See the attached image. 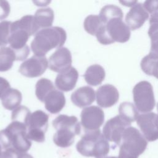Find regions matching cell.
<instances>
[{
  "instance_id": "obj_1",
  "label": "cell",
  "mask_w": 158,
  "mask_h": 158,
  "mask_svg": "<svg viewBox=\"0 0 158 158\" xmlns=\"http://www.w3.org/2000/svg\"><path fill=\"white\" fill-rule=\"evenodd\" d=\"M33 19V15H26L11 23L9 43L10 48L15 52L17 60H25L30 54L26 43L30 36L35 35Z\"/></svg>"
},
{
  "instance_id": "obj_2",
  "label": "cell",
  "mask_w": 158,
  "mask_h": 158,
  "mask_svg": "<svg viewBox=\"0 0 158 158\" xmlns=\"http://www.w3.org/2000/svg\"><path fill=\"white\" fill-rule=\"evenodd\" d=\"M2 149H13L19 154L25 153L31 146L27 136V128L23 122L13 120L5 129L0 131Z\"/></svg>"
},
{
  "instance_id": "obj_3",
  "label": "cell",
  "mask_w": 158,
  "mask_h": 158,
  "mask_svg": "<svg viewBox=\"0 0 158 158\" xmlns=\"http://www.w3.org/2000/svg\"><path fill=\"white\" fill-rule=\"evenodd\" d=\"M67 33L59 27H51L40 30L31 43V48L35 56H45L54 48H60L64 44Z\"/></svg>"
},
{
  "instance_id": "obj_4",
  "label": "cell",
  "mask_w": 158,
  "mask_h": 158,
  "mask_svg": "<svg viewBox=\"0 0 158 158\" xmlns=\"http://www.w3.org/2000/svg\"><path fill=\"white\" fill-rule=\"evenodd\" d=\"M52 125L56 130L53 141L60 148H67L73 144L75 136L81 132L80 123L74 115H59L52 121Z\"/></svg>"
},
{
  "instance_id": "obj_5",
  "label": "cell",
  "mask_w": 158,
  "mask_h": 158,
  "mask_svg": "<svg viewBox=\"0 0 158 158\" xmlns=\"http://www.w3.org/2000/svg\"><path fill=\"white\" fill-rule=\"evenodd\" d=\"M78 152L85 157L105 158L109 152L108 141L100 130L85 131L76 145Z\"/></svg>"
},
{
  "instance_id": "obj_6",
  "label": "cell",
  "mask_w": 158,
  "mask_h": 158,
  "mask_svg": "<svg viewBox=\"0 0 158 158\" xmlns=\"http://www.w3.org/2000/svg\"><path fill=\"white\" fill-rule=\"evenodd\" d=\"M148 142L140 131L129 127L123 132L120 143L118 158H138L147 148Z\"/></svg>"
},
{
  "instance_id": "obj_7",
  "label": "cell",
  "mask_w": 158,
  "mask_h": 158,
  "mask_svg": "<svg viewBox=\"0 0 158 158\" xmlns=\"http://www.w3.org/2000/svg\"><path fill=\"white\" fill-rule=\"evenodd\" d=\"M130 29L122 19L116 18L102 24L96 34L98 41L102 44H109L115 41L125 43L129 40Z\"/></svg>"
},
{
  "instance_id": "obj_8",
  "label": "cell",
  "mask_w": 158,
  "mask_h": 158,
  "mask_svg": "<svg viewBox=\"0 0 158 158\" xmlns=\"http://www.w3.org/2000/svg\"><path fill=\"white\" fill-rule=\"evenodd\" d=\"M133 100L137 110L142 113L151 111L155 106L153 88L148 81H141L133 89Z\"/></svg>"
},
{
  "instance_id": "obj_9",
  "label": "cell",
  "mask_w": 158,
  "mask_h": 158,
  "mask_svg": "<svg viewBox=\"0 0 158 158\" xmlns=\"http://www.w3.org/2000/svg\"><path fill=\"white\" fill-rule=\"evenodd\" d=\"M49 115L41 110H37L29 116L26 123L27 136L30 140L43 143L48 130Z\"/></svg>"
},
{
  "instance_id": "obj_10",
  "label": "cell",
  "mask_w": 158,
  "mask_h": 158,
  "mask_svg": "<svg viewBox=\"0 0 158 158\" xmlns=\"http://www.w3.org/2000/svg\"><path fill=\"white\" fill-rule=\"evenodd\" d=\"M131 123L123 119L119 115L111 118L105 123L102 132L107 141L114 142L116 145H120L124 131Z\"/></svg>"
},
{
  "instance_id": "obj_11",
  "label": "cell",
  "mask_w": 158,
  "mask_h": 158,
  "mask_svg": "<svg viewBox=\"0 0 158 158\" xmlns=\"http://www.w3.org/2000/svg\"><path fill=\"white\" fill-rule=\"evenodd\" d=\"M81 124L85 131L99 130L104 120V113L102 109L96 106L85 107L80 114Z\"/></svg>"
},
{
  "instance_id": "obj_12",
  "label": "cell",
  "mask_w": 158,
  "mask_h": 158,
  "mask_svg": "<svg viewBox=\"0 0 158 158\" xmlns=\"http://www.w3.org/2000/svg\"><path fill=\"white\" fill-rule=\"evenodd\" d=\"M136 121L146 140L154 141L158 139V117L156 113L140 114Z\"/></svg>"
},
{
  "instance_id": "obj_13",
  "label": "cell",
  "mask_w": 158,
  "mask_h": 158,
  "mask_svg": "<svg viewBox=\"0 0 158 158\" xmlns=\"http://www.w3.org/2000/svg\"><path fill=\"white\" fill-rule=\"evenodd\" d=\"M48 66V61L45 56H33L21 64L19 72L26 77H38L46 71Z\"/></svg>"
},
{
  "instance_id": "obj_14",
  "label": "cell",
  "mask_w": 158,
  "mask_h": 158,
  "mask_svg": "<svg viewBox=\"0 0 158 158\" xmlns=\"http://www.w3.org/2000/svg\"><path fill=\"white\" fill-rule=\"evenodd\" d=\"M72 54L69 49L65 47L57 49L49 57L48 66L50 70L61 73L72 66Z\"/></svg>"
},
{
  "instance_id": "obj_15",
  "label": "cell",
  "mask_w": 158,
  "mask_h": 158,
  "mask_svg": "<svg viewBox=\"0 0 158 158\" xmlns=\"http://www.w3.org/2000/svg\"><path fill=\"white\" fill-rule=\"evenodd\" d=\"M97 104L101 107H110L118 100L119 94L117 89L110 84L101 86L96 93Z\"/></svg>"
},
{
  "instance_id": "obj_16",
  "label": "cell",
  "mask_w": 158,
  "mask_h": 158,
  "mask_svg": "<svg viewBox=\"0 0 158 158\" xmlns=\"http://www.w3.org/2000/svg\"><path fill=\"white\" fill-rule=\"evenodd\" d=\"M148 12L141 3L137 2L127 12L125 16L127 25L130 29L135 30L140 28L148 19Z\"/></svg>"
},
{
  "instance_id": "obj_17",
  "label": "cell",
  "mask_w": 158,
  "mask_h": 158,
  "mask_svg": "<svg viewBox=\"0 0 158 158\" xmlns=\"http://www.w3.org/2000/svg\"><path fill=\"white\" fill-rule=\"evenodd\" d=\"M78 72L75 68L70 69L59 73L55 79V85L58 89L67 92L72 90L77 82Z\"/></svg>"
},
{
  "instance_id": "obj_18",
  "label": "cell",
  "mask_w": 158,
  "mask_h": 158,
  "mask_svg": "<svg viewBox=\"0 0 158 158\" xmlns=\"http://www.w3.org/2000/svg\"><path fill=\"white\" fill-rule=\"evenodd\" d=\"M54 11L50 7L38 9L33 19V27L35 35L40 28L44 29L51 27L54 21Z\"/></svg>"
},
{
  "instance_id": "obj_19",
  "label": "cell",
  "mask_w": 158,
  "mask_h": 158,
  "mask_svg": "<svg viewBox=\"0 0 158 158\" xmlns=\"http://www.w3.org/2000/svg\"><path fill=\"white\" fill-rule=\"evenodd\" d=\"M95 91L90 86H85L77 89L71 95V101L78 107H85L91 104L95 100Z\"/></svg>"
},
{
  "instance_id": "obj_20",
  "label": "cell",
  "mask_w": 158,
  "mask_h": 158,
  "mask_svg": "<svg viewBox=\"0 0 158 158\" xmlns=\"http://www.w3.org/2000/svg\"><path fill=\"white\" fill-rule=\"evenodd\" d=\"M46 109L51 114H56L61 111L65 104V98L64 93L57 89L50 91L44 101Z\"/></svg>"
},
{
  "instance_id": "obj_21",
  "label": "cell",
  "mask_w": 158,
  "mask_h": 158,
  "mask_svg": "<svg viewBox=\"0 0 158 158\" xmlns=\"http://www.w3.org/2000/svg\"><path fill=\"white\" fill-rule=\"evenodd\" d=\"M106 72L104 68L98 64H93L89 66L83 77L86 82L91 86H97L101 84L104 80Z\"/></svg>"
},
{
  "instance_id": "obj_22",
  "label": "cell",
  "mask_w": 158,
  "mask_h": 158,
  "mask_svg": "<svg viewBox=\"0 0 158 158\" xmlns=\"http://www.w3.org/2000/svg\"><path fill=\"white\" fill-rule=\"evenodd\" d=\"M22 99L21 92L15 88H9L1 98L2 106L10 110H14L20 104Z\"/></svg>"
},
{
  "instance_id": "obj_23",
  "label": "cell",
  "mask_w": 158,
  "mask_h": 158,
  "mask_svg": "<svg viewBox=\"0 0 158 158\" xmlns=\"http://www.w3.org/2000/svg\"><path fill=\"white\" fill-rule=\"evenodd\" d=\"M16 60V53L11 48L2 47L0 48V72L10 70Z\"/></svg>"
},
{
  "instance_id": "obj_24",
  "label": "cell",
  "mask_w": 158,
  "mask_h": 158,
  "mask_svg": "<svg viewBox=\"0 0 158 158\" xmlns=\"http://www.w3.org/2000/svg\"><path fill=\"white\" fill-rule=\"evenodd\" d=\"M99 16L102 23L105 24L114 19L118 18L122 19L123 12L121 8L116 5H106L101 9Z\"/></svg>"
},
{
  "instance_id": "obj_25",
  "label": "cell",
  "mask_w": 158,
  "mask_h": 158,
  "mask_svg": "<svg viewBox=\"0 0 158 158\" xmlns=\"http://www.w3.org/2000/svg\"><path fill=\"white\" fill-rule=\"evenodd\" d=\"M118 112L119 115L130 123L136 120L139 115L136 107L130 102L121 103L118 107Z\"/></svg>"
},
{
  "instance_id": "obj_26",
  "label": "cell",
  "mask_w": 158,
  "mask_h": 158,
  "mask_svg": "<svg viewBox=\"0 0 158 158\" xmlns=\"http://www.w3.org/2000/svg\"><path fill=\"white\" fill-rule=\"evenodd\" d=\"M54 89V86L50 80L46 78H42L36 83L35 94L40 101L44 102V99L48 93Z\"/></svg>"
},
{
  "instance_id": "obj_27",
  "label": "cell",
  "mask_w": 158,
  "mask_h": 158,
  "mask_svg": "<svg viewBox=\"0 0 158 158\" xmlns=\"http://www.w3.org/2000/svg\"><path fill=\"white\" fill-rule=\"evenodd\" d=\"M141 67L145 73L158 79V59L148 54L142 59Z\"/></svg>"
},
{
  "instance_id": "obj_28",
  "label": "cell",
  "mask_w": 158,
  "mask_h": 158,
  "mask_svg": "<svg viewBox=\"0 0 158 158\" xmlns=\"http://www.w3.org/2000/svg\"><path fill=\"white\" fill-rule=\"evenodd\" d=\"M103 24L99 15H89L87 16L83 23L85 31L91 35H96L99 28Z\"/></svg>"
},
{
  "instance_id": "obj_29",
  "label": "cell",
  "mask_w": 158,
  "mask_h": 158,
  "mask_svg": "<svg viewBox=\"0 0 158 158\" xmlns=\"http://www.w3.org/2000/svg\"><path fill=\"white\" fill-rule=\"evenodd\" d=\"M31 112L28 107L24 106H20L14 109L11 114L12 120H17L26 124Z\"/></svg>"
},
{
  "instance_id": "obj_30",
  "label": "cell",
  "mask_w": 158,
  "mask_h": 158,
  "mask_svg": "<svg viewBox=\"0 0 158 158\" xmlns=\"http://www.w3.org/2000/svg\"><path fill=\"white\" fill-rule=\"evenodd\" d=\"M10 21L4 20L0 22V47H4L9 43L10 34Z\"/></svg>"
},
{
  "instance_id": "obj_31",
  "label": "cell",
  "mask_w": 158,
  "mask_h": 158,
  "mask_svg": "<svg viewBox=\"0 0 158 158\" xmlns=\"http://www.w3.org/2000/svg\"><path fill=\"white\" fill-rule=\"evenodd\" d=\"M151 38V49L149 54L153 57L158 59V32L149 36Z\"/></svg>"
},
{
  "instance_id": "obj_32",
  "label": "cell",
  "mask_w": 158,
  "mask_h": 158,
  "mask_svg": "<svg viewBox=\"0 0 158 158\" xmlns=\"http://www.w3.org/2000/svg\"><path fill=\"white\" fill-rule=\"evenodd\" d=\"M149 24L148 35L150 36L152 34L158 32V12L151 14L149 19Z\"/></svg>"
},
{
  "instance_id": "obj_33",
  "label": "cell",
  "mask_w": 158,
  "mask_h": 158,
  "mask_svg": "<svg viewBox=\"0 0 158 158\" xmlns=\"http://www.w3.org/2000/svg\"><path fill=\"white\" fill-rule=\"evenodd\" d=\"M10 11V6L9 2L0 0V20L8 17Z\"/></svg>"
},
{
  "instance_id": "obj_34",
  "label": "cell",
  "mask_w": 158,
  "mask_h": 158,
  "mask_svg": "<svg viewBox=\"0 0 158 158\" xmlns=\"http://www.w3.org/2000/svg\"><path fill=\"white\" fill-rule=\"evenodd\" d=\"M145 10L151 14L158 11V1H146L143 4Z\"/></svg>"
},
{
  "instance_id": "obj_35",
  "label": "cell",
  "mask_w": 158,
  "mask_h": 158,
  "mask_svg": "<svg viewBox=\"0 0 158 158\" xmlns=\"http://www.w3.org/2000/svg\"><path fill=\"white\" fill-rule=\"evenodd\" d=\"M9 88H10V85L9 81L4 78L0 77V98Z\"/></svg>"
},
{
  "instance_id": "obj_36",
  "label": "cell",
  "mask_w": 158,
  "mask_h": 158,
  "mask_svg": "<svg viewBox=\"0 0 158 158\" xmlns=\"http://www.w3.org/2000/svg\"><path fill=\"white\" fill-rule=\"evenodd\" d=\"M19 153L13 149H6L2 152L0 158H17Z\"/></svg>"
},
{
  "instance_id": "obj_37",
  "label": "cell",
  "mask_w": 158,
  "mask_h": 158,
  "mask_svg": "<svg viewBox=\"0 0 158 158\" xmlns=\"http://www.w3.org/2000/svg\"><path fill=\"white\" fill-rule=\"evenodd\" d=\"M120 2L127 6H133L138 2L137 1H120Z\"/></svg>"
},
{
  "instance_id": "obj_38",
  "label": "cell",
  "mask_w": 158,
  "mask_h": 158,
  "mask_svg": "<svg viewBox=\"0 0 158 158\" xmlns=\"http://www.w3.org/2000/svg\"><path fill=\"white\" fill-rule=\"evenodd\" d=\"M17 158H33L30 154L28 153H20L19 154Z\"/></svg>"
},
{
  "instance_id": "obj_39",
  "label": "cell",
  "mask_w": 158,
  "mask_h": 158,
  "mask_svg": "<svg viewBox=\"0 0 158 158\" xmlns=\"http://www.w3.org/2000/svg\"><path fill=\"white\" fill-rule=\"evenodd\" d=\"M105 158H118V157H115V156H110V157H106Z\"/></svg>"
},
{
  "instance_id": "obj_40",
  "label": "cell",
  "mask_w": 158,
  "mask_h": 158,
  "mask_svg": "<svg viewBox=\"0 0 158 158\" xmlns=\"http://www.w3.org/2000/svg\"><path fill=\"white\" fill-rule=\"evenodd\" d=\"M2 148H1V146H0V157H1V154H2Z\"/></svg>"
},
{
  "instance_id": "obj_41",
  "label": "cell",
  "mask_w": 158,
  "mask_h": 158,
  "mask_svg": "<svg viewBox=\"0 0 158 158\" xmlns=\"http://www.w3.org/2000/svg\"><path fill=\"white\" fill-rule=\"evenodd\" d=\"M157 111H158V103H157ZM157 117H158V115H157Z\"/></svg>"
}]
</instances>
